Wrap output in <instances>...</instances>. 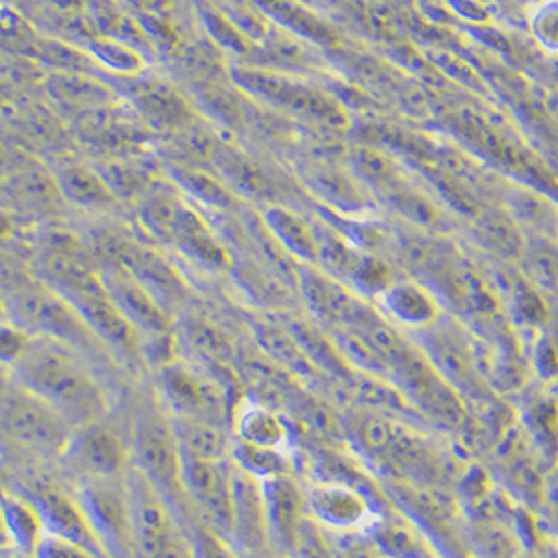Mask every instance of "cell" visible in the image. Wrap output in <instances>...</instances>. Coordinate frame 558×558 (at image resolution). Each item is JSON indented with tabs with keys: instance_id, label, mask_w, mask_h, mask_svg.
Wrapping results in <instances>:
<instances>
[{
	"instance_id": "836d02e7",
	"label": "cell",
	"mask_w": 558,
	"mask_h": 558,
	"mask_svg": "<svg viewBox=\"0 0 558 558\" xmlns=\"http://www.w3.org/2000/svg\"><path fill=\"white\" fill-rule=\"evenodd\" d=\"M197 17L202 20V26L208 32L210 40L235 56H248L252 40L235 26V22L227 15L223 7L215 0H197Z\"/></svg>"
},
{
	"instance_id": "484cf974",
	"label": "cell",
	"mask_w": 558,
	"mask_h": 558,
	"mask_svg": "<svg viewBox=\"0 0 558 558\" xmlns=\"http://www.w3.org/2000/svg\"><path fill=\"white\" fill-rule=\"evenodd\" d=\"M170 422L183 456L213 462H223L231 456L233 444L227 439L223 426L219 422L183 416H174Z\"/></svg>"
},
{
	"instance_id": "1f68e13d",
	"label": "cell",
	"mask_w": 558,
	"mask_h": 558,
	"mask_svg": "<svg viewBox=\"0 0 558 558\" xmlns=\"http://www.w3.org/2000/svg\"><path fill=\"white\" fill-rule=\"evenodd\" d=\"M525 428L537 456L548 462H558V399L550 395H539L531 399L525 410Z\"/></svg>"
},
{
	"instance_id": "30bf717a",
	"label": "cell",
	"mask_w": 558,
	"mask_h": 558,
	"mask_svg": "<svg viewBox=\"0 0 558 558\" xmlns=\"http://www.w3.org/2000/svg\"><path fill=\"white\" fill-rule=\"evenodd\" d=\"M181 485L210 527L231 537V466L227 460L213 462L181 453Z\"/></svg>"
},
{
	"instance_id": "681fc988",
	"label": "cell",
	"mask_w": 558,
	"mask_h": 558,
	"mask_svg": "<svg viewBox=\"0 0 558 558\" xmlns=\"http://www.w3.org/2000/svg\"><path fill=\"white\" fill-rule=\"evenodd\" d=\"M2 550H4V548H0V558H7L4 555H2Z\"/></svg>"
},
{
	"instance_id": "d6a6232c",
	"label": "cell",
	"mask_w": 558,
	"mask_h": 558,
	"mask_svg": "<svg viewBox=\"0 0 558 558\" xmlns=\"http://www.w3.org/2000/svg\"><path fill=\"white\" fill-rule=\"evenodd\" d=\"M235 433L240 441H246L251 446L283 449L288 444L286 424L281 422L278 414H274L269 408L258 403H248L246 408L238 410Z\"/></svg>"
},
{
	"instance_id": "bcb514c9",
	"label": "cell",
	"mask_w": 558,
	"mask_h": 558,
	"mask_svg": "<svg viewBox=\"0 0 558 558\" xmlns=\"http://www.w3.org/2000/svg\"><path fill=\"white\" fill-rule=\"evenodd\" d=\"M15 229H17L15 217H13L9 210L0 208V242L13 238V235H15Z\"/></svg>"
},
{
	"instance_id": "4dcf8cb0",
	"label": "cell",
	"mask_w": 558,
	"mask_h": 558,
	"mask_svg": "<svg viewBox=\"0 0 558 558\" xmlns=\"http://www.w3.org/2000/svg\"><path fill=\"white\" fill-rule=\"evenodd\" d=\"M183 338L213 367H227L235 360V344L231 336L206 317L187 315L183 319Z\"/></svg>"
},
{
	"instance_id": "d6986e66",
	"label": "cell",
	"mask_w": 558,
	"mask_h": 558,
	"mask_svg": "<svg viewBox=\"0 0 558 558\" xmlns=\"http://www.w3.org/2000/svg\"><path fill=\"white\" fill-rule=\"evenodd\" d=\"M210 162L221 172V179L235 196L265 202H274L278 197V185L271 174L235 145L217 141Z\"/></svg>"
},
{
	"instance_id": "c3c4849f",
	"label": "cell",
	"mask_w": 558,
	"mask_h": 558,
	"mask_svg": "<svg viewBox=\"0 0 558 558\" xmlns=\"http://www.w3.org/2000/svg\"><path fill=\"white\" fill-rule=\"evenodd\" d=\"M7 315V308H4V301H0V319H4Z\"/></svg>"
},
{
	"instance_id": "e575fe53",
	"label": "cell",
	"mask_w": 558,
	"mask_h": 558,
	"mask_svg": "<svg viewBox=\"0 0 558 558\" xmlns=\"http://www.w3.org/2000/svg\"><path fill=\"white\" fill-rule=\"evenodd\" d=\"M372 539L380 555L387 558H433V550L416 531L399 521L372 523Z\"/></svg>"
},
{
	"instance_id": "9c48e42d",
	"label": "cell",
	"mask_w": 558,
	"mask_h": 558,
	"mask_svg": "<svg viewBox=\"0 0 558 558\" xmlns=\"http://www.w3.org/2000/svg\"><path fill=\"white\" fill-rule=\"evenodd\" d=\"M126 97L145 126L160 135H177L199 120L196 106L172 84L143 74L129 78Z\"/></svg>"
},
{
	"instance_id": "f35d334b",
	"label": "cell",
	"mask_w": 558,
	"mask_h": 558,
	"mask_svg": "<svg viewBox=\"0 0 558 558\" xmlns=\"http://www.w3.org/2000/svg\"><path fill=\"white\" fill-rule=\"evenodd\" d=\"M34 558H108L97 555L95 550L86 548L78 542H72L68 537L56 535L51 531H45L34 548Z\"/></svg>"
},
{
	"instance_id": "7bdbcfd3",
	"label": "cell",
	"mask_w": 558,
	"mask_h": 558,
	"mask_svg": "<svg viewBox=\"0 0 558 558\" xmlns=\"http://www.w3.org/2000/svg\"><path fill=\"white\" fill-rule=\"evenodd\" d=\"M514 315L523 326L539 328L546 322L548 308L544 305V299L535 294L533 290H521L514 294Z\"/></svg>"
},
{
	"instance_id": "7c38bea8",
	"label": "cell",
	"mask_w": 558,
	"mask_h": 558,
	"mask_svg": "<svg viewBox=\"0 0 558 558\" xmlns=\"http://www.w3.org/2000/svg\"><path fill=\"white\" fill-rule=\"evenodd\" d=\"M63 458L78 476L113 478L124 476L131 466V447L106 424H88L74 430Z\"/></svg>"
},
{
	"instance_id": "83f0119b",
	"label": "cell",
	"mask_w": 558,
	"mask_h": 558,
	"mask_svg": "<svg viewBox=\"0 0 558 558\" xmlns=\"http://www.w3.org/2000/svg\"><path fill=\"white\" fill-rule=\"evenodd\" d=\"M47 90L56 97L57 101L97 110L104 106H110L118 99V93L112 86L101 81H95L93 76L83 72H56L47 78Z\"/></svg>"
},
{
	"instance_id": "ffe728a7",
	"label": "cell",
	"mask_w": 558,
	"mask_h": 558,
	"mask_svg": "<svg viewBox=\"0 0 558 558\" xmlns=\"http://www.w3.org/2000/svg\"><path fill=\"white\" fill-rule=\"evenodd\" d=\"M380 307L395 324L412 330H428L441 319V301L418 281H392L378 296Z\"/></svg>"
},
{
	"instance_id": "ba28073f",
	"label": "cell",
	"mask_w": 558,
	"mask_h": 558,
	"mask_svg": "<svg viewBox=\"0 0 558 558\" xmlns=\"http://www.w3.org/2000/svg\"><path fill=\"white\" fill-rule=\"evenodd\" d=\"M22 494L28 496L34 506L38 508L45 531H51V533L68 537L72 542H78L86 548L95 550L97 555L110 558L101 539L90 527L83 506L78 502L74 492L63 489L51 476L40 475L34 476V478L29 476L28 481L22 485Z\"/></svg>"
},
{
	"instance_id": "7402d4cb",
	"label": "cell",
	"mask_w": 558,
	"mask_h": 558,
	"mask_svg": "<svg viewBox=\"0 0 558 558\" xmlns=\"http://www.w3.org/2000/svg\"><path fill=\"white\" fill-rule=\"evenodd\" d=\"M183 204L185 196L172 181H158L137 204V219L143 231L151 240L172 246Z\"/></svg>"
},
{
	"instance_id": "ab89813d",
	"label": "cell",
	"mask_w": 558,
	"mask_h": 558,
	"mask_svg": "<svg viewBox=\"0 0 558 558\" xmlns=\"http://www.w3.org/2000/svg\"><path fill=\"white\" fill-rule=\"evenodd\" d=\"M288 558H332L319 525L308 514L299 527L296 539L288 553Z\"/></svg>"
},
{
	"instance_id": "ac0fdd59",
	"label": "cell",
	"mask_w": 558,
	"mask_h": 558,
	"mask_svg": "<svg viewBox=\"0 0 558 558\" xmlns=\"http://www.w3.org/2000/svg\"><path fill=\"white\" fill-rule=\"evenodd\" d=\"M231 537L248 553L269 542L260 481L231 466Z\"/></svg>"
},
{
	"instance_id": "8d00e7d4",
	"label": "cell",
	"mask_w": 558,
	"mask_h": 558,
	"mask_svg": "<svg viewBox=\"0 0 558 558\" xmlns=\"http://www.w3.org/2000/svg\"><path fill=\"white\" fill-rule=\"evenodd\" d=\"M530 276L539 288H558V252L546 240L523 248Z\"/></svg>"
},
{
	"instance_id": "b9f144b4",
	"label": "cell",
	"mask_w": 558,
	"mask_h": 558,
	"mask_svg": "<svg viewBox=\"0 0 558 558\" xmlns=\"http://www.w3.org/2000/svg\"><path fill=\"white\" fill-rule=\"evenodd\" d=\"M533 367L537 372V376L544 383H555L558 378V347L557 342L548 336H539L535 347H533V355H531Z\"/></svg>"
},
{
	"instance_id": "7a4b0ae2",
	"label": "cell",
	"mask_w": 558,
	"mask_h": 558,
	"mask_svg": "<svg viewBox=\"0 0 558 558\" xmlns=\"http://www.w3.org/2000/svg\"><path fill=\"white\" fill-rule=\"evenodd\" d=\"M4 308L9 319L29 336L53 338L81 353L101 351L106 347L88 328L83 315L40 279L15 286L4 301Z\"/></svg>"
},
{
	"instance_id": "7dc6e473",
	"label": "cell",
	"mask_w": 558,
	"mask_h": 558,
	"mask_svg": "<svg viewBox=\"0 0 558 558\" xmlns=\"http://www.w3.org/2000/svg\"><path fill=\"white\" fill-rule=\"evenodd\" d=\"M9 546H13V542H11V535H9L7 523H4V512L0 506V548H9Z\"/></svg>"
},
{
	"instance_id": "60d3db41",
	"label": "cell",
	"mask_w": 558,
	"mask_h": 558,
	"mask_svg": "<svg viewBox=\"0 0 558 558\" xmlns=\"http://www.w3.org/2000/svg\"><path fill=\"white\" fill-rule=\"evenodd\" d=\"M32 336L15 326L11 319H0V365L13 367L28 349Z\"/></svg>"
},
{
	"instance_id": "74e56055",
	"label": "cell",
	"mask_w": 558,
	"mask_h": 558,
	"mask_svg": "<svg viewBox=\"0 0 558 558\" xmlns=\"http://www.w3.org/2000/svg\"><path fill=\"white\" fill-rule=\"evenodd\" d=\"M194 558H242L231 546L227 535L213 530L210 525H197L194 535L190 537Z\"/></svg>"
},
{
	"instance_id": "4fadbf2b",
	"label": "cell",
	"mask_w": 558,
	"mask_h": 558,
	"mask_svg": "<svg viewBox=\"0 0 558 558\" xmlns=\"http://www.w3.org/2000/svg\"><path fill=\"white\" fill-rule=\"evenodd\" d=\"M101 279L116 307L137 328L141 336L172 332V313L168 311L140 279L112 263H97Z\"/></svg>"
},
{
	"instance_id": "f546056e",
	"label": "cell",
	"mask_w": 558,
	"mask_h": 558,
	"mask_svg": "<svg viewBox=\"0 0 558 558\" xmlns=\"http://www.w3.org/2000/svg\"><path fill=\"white\" fill-rule=\"evenodd\" d=\"M81 47L93 57L97 65L112 70L113 74L122 78H135L147 70L145 53L110 34L97 32L90 38H86Z\"/></svg>"
},
{
	"instance_id": "52a82bcc",
	"label": "cell",
	"mask_w": 558,
	"mask_h": 558,
	"mask_svg": "<svg viewBox=\"0 0 558 558\" xmlns=\"http://www.w3.org/2000/svg\"><path fill=\"white\" fill-rule=\"evenodd\" d=\"M131 464L160 489L168 502L185 498L181 485V447L172 422L160 412L147 410L137 418Z\"/></svg>"
},
{
	"instance_id": "603a6c76",
	"label": "cell",
	"mask_w": 558,
	"mask_h": 558,
	"mask_svg": "<svg viewBox=\"0 0 558 558\" xmlns=\"http://www.w3.org/2000/svg\"><path fill=\"white\" fill-rule=\"evenodd\" d=\"M53 177H56L59 194L70 204L93 208V210H106L118 204V197L113 196L99 168L86 167V165H63L57 168Z\"/></svg>"
},
{
	"instance_id": "f1b7e54d",
	"label": "cell",
	"mask_w": 558,
	"mask_h": 558,
	"mask_svg": "<svg viewBox=\"0 0 558 558\" xmlns=\"http://www.w3.org/2000/svg\"><path fill=\"white\" fill-rule=\"evenodd\" d=\"M0 506L4 512V523L13 546L32 555L38 539L45 533L38 508L22 492H9L2 485H0Z\"/></svg>"
},
{
	"instance_id": "4316f807",
	"label": "cell",
	"mask_w": 558,
	"mask_h": 558,
	"mask_svg": "<svg viewBox=\"0 0 558 558\" xmlns=\"http://www.w3.org/2000/svg\"><path fill=\"white\" fill-rule=\"evenodd\" d=\"M99 172L108 181L113 196L120 199H137L145 196L160 179L156 174V168L151 162L143 160L137 154L126 156H112L108 162H104Z\"/></svg>"
},
{
	"instance_id": "44dd1931",
	"label": "cell",
	"mask_w": 558,
	"mask_h": 558,
	"mask_svg": "<svg viewBox=\"0 0 558 558\" xmlns=\"http://www.w3.org/2000/svg\"><path fill=\"white\" fill-rule=\"evenodd\" d=\"M129 113L118 112L113 110V104L90 110L84 113L81 120V135L88 143L99 145V147H108L110 151H126L131 154L126 147H137L145 140V131H149L145 126V122L135 113L133 118H126ZM151 133V131H149Z\"/></svg>"
},
{
	"instance_id": "f6af8a7d",
	"label": "cell",
	"mask_w": 558,
	"mask_h": 558,
	"mask_svg": "<svg viewBox=\"0 0 558 558\" xmlns=\"http://www.w3.org/2000/svg\"><path fill=\"white\" fill-rule=\"evenodd\" d=\"M122 9L133 15H154V13H172L174 0H118Z\"/></svg>"
},
{
	"instance_id": "e0dca14e",
	"label": "cell",
	"mask_w": 558,
	"mask_h": 558,
	"mask_svg": "<svg viewBox=\"0 0 558 558\" xmlns=\"http://www.w3.org/2000/svg\"><path fill=\"white\" fill-rule=\"evenodd\" d=\"M170 248L181 252L187 260L213 274L229 271L233 267L231 252L227 251L217 231L204 219L196 204L187 197L181 208V217Z\"/></svg>"
},
{
	"instance_id": "ee69618b",
	"label": "cell",
	"mask_w": 558,
	"mask_h": 558,
	"mask_svg": "<svg viewBox=\"0 0 558 558\" xmlns=\"http://www.w3.org/2000/svg\"><path fill=\"white\" fill-rule=\"evenodd\" d=\"M533 34L544 47L558 51V0H550L537 9L533 17Z\"/></svg>"
},
{
	"instance_id": "d4e9b609",
	"label": "cell",
	"mask_w": 558,
	"mask_h": 558,
	"mask_svg": "<svg viewBox=\"0 0 558 558\" xmlns=\"http://www.w3.org/2000/svg\"><path fill=\"white\" fill-rule=\"evenodd\" d=\"M168 177L181 190V194L196 206L229 210L238 204V196L227 187L223 179L199 165H174Z\"/></svg>"
},
{
	"instance_id": "5bb4252c",
	"label": "cell",
	"mask_w": 558,
	"mask_h": 558,
	"mask_svg": "<svg viewBox=\"0 0 558 558\" xmlns=\"http://www.w3.org/2000/svg\"><path fill=\"white\" fill-rule=\"evenodd\" d=\"M307 514L324 530L351 533L374 523L369 504L362 492L340 481L317 483L305 494Z\"/></svg>"
},
{
	"instance_id": "5b68a950",
	"label": "cell",
	"mask_w": 558,
	"mask_h": 558,
	"mask_svg": "<svg viewBox=\"0 0 558 558\" xmlns=\"http://www.w3.org/2000/svg\"><path fill=\"white\" fill-rule=\"evenodd\" d=\"M99 263H112L126 269L172 313L187 299V283L162 254L131 240L118 231H99L95 235Z\"/></svg>"
},
{
	"instance_id": "6da1fadb",
	"label": "cell",
	"mask_w": 558,
	"mask_h": 558,
	"mask_svg": "<svg viewBox=\"0 0 558 558\" xmlns=\"http://www.w3.org/2000/svg\"><path fill=\"white\" fill-rule=\"evenodd\" d=\"M15 383L49 403L74 428L104 418L108 395L83 353L53 338L32 336L24 357L13 365Z\"/></svg>"
},
{
	"instance_id": "3957f363",
	"label": "cell",
	"mask_w": 558,
	"mask_h": 558,
	"mask_svg": "<svg viewBox=\"0 0 558 558\" xmlns=\"http://www.w3.org/2000/svg\"><path fill=\"white\" fill-rule=\"evenodd\" d=\"M131 502L135 558H194L192 542L179 530L160 489L135 469L124 473Z\"/></svg>"
},
{
	"instance_id": "8fae6325",
	"label": "cell",
	"mask_w": 558,
	"mask_h": 558,
	"mask_svg": "<svg viewBox=\"0 0 558 558\" xmlns=\"http://www.w3.org/2000/svg\"><path fill=\"white\" fill-rule=\"evenodd\" d=\"M160 389L174 416L223 422L227 412L223 387L192 367L179 362L165 365L160 372Z\"/></svg>"
},
{
	"instance_id": "277c9868",
	"label": "cell",
	"mask_w": 558,
	"mask_h": 558,
	"mask_svg": "<svg viewBox=\"0 0 558 558\" xmlns=\"http://www.w3.org/2000/svg\"><path fill=\"white\" fill-rule=\"evenodd\" d=\"M0 428L20 446L47 456H63L76 430L20 383L0 389Z\"/></svg>"
},
{
	"instance_id": "2e32d148",
	"label": "cell",
	"mask_w": 558,
	"mask_h": 558,
	"mask_svg": "<svg viewBox=\"0 0 558 558\" xmlns=\"http://www.w3.org/2000/svg\"><path fill=\"white\" fill-rule=\"evenodd\" d=\"M229 76L248 95L260 97L288 112L305 113L313 118H322L328 113L322 95H317L307 86L292 83L276 72L258 68H231Z\"/></svg>"
},
{
	"instance_id": "8992f818",
	"label": "cell",
	"mask_w": 558,
	"mask_h": 558,
	"mask_svg": "<svg viewBox=\"0 0 558 558\" xmlns=\"http://www.w3.org/2000/svg\"><path fill=\"white\" fill-rule=\"evenodd\" d=\"M74 494L110 558H135L133 519L124 476H81Z\"/></svg>"
},
{
	"instance_id": "cb8c5ba5",
	"label": "cell",
	"mask_w": 558,
	"mask_h": 558,
	"mask_svg": "<svg viewBox=\"0 0 558 558\" xmlns=\"http://www.w3.org/2000/svg\"><path fill=\"white\" fill-rule=\"evenodd\" d=\"M263 223L286 254L307 265H317V231L296 213L279 204H269L263 213Z\"/></svg>"
},
{
	"instance_id": "9a60e30c",
	"label": "cell",
	"mask_w": 558,
	"mask_h": 558,
	"mask_svg": "<svg viewBox=\"0 0 558 558\" xmlns=\"http://www.w3.org/2000/svg\"><path fill=\"white\" fill-rule=\"evenodd\" d=\"M260 487L269 542L288 557L301 523L307 519L305 494L290 475L265 478L260 481Z\"/></svg>"
},
{
	"instance_id": "d590c367",
	"label": "cell",
	"mask_w": 558,
	"mask_h": 558,
	"mask_svg": "<svg viewBox=\"0 0 558 558\" xmlns=\"http://www.w3.org/2000/svg\"><path fill=\"white\" fill-rule=\"evenodd\" d=\"M231 458L238 469L244 473L265 481L271 476L290 475V460L283 449L251 446L246 441H235L231 446Z\"/></svg>"
}]
</instances>
